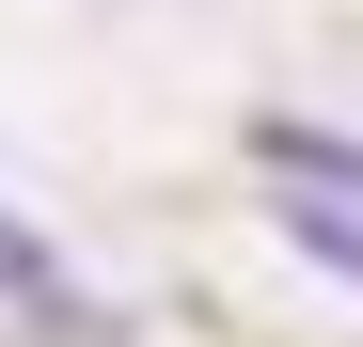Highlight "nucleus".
I'll list each match as a JSON object with an SVG mask.
<instances>
[{
  "label": "nucleus",
  "instance_id": "f257e3e1",
  "mask_svg": "<svg viewBox=\"0 0 363 347\" xmlns=\"http://www.w3.org/2000/svg\"><path fill=\"white\" fill-rule=\"evenodd\" d=\"M0 347H127V300L79 284L32 205H0Z\"/></svg>",
  "mask_w": 363,
  "mask_h": 347
},
{
  "label": "nucleus",
  "instance_id": "f03ea898",
  "mask_svg": "<svg viewBox=\"0 0 363 347\" xmlns=\"http://www.w3.org/2000/svg\"><path fill=\"white\" fill-rule=\"evenodd\" d=\"M253 174L269 190H316V205H363V127H332V110H253Z\"/></svg>",
  "mask_w": 363,
  "mask_h": 347
},
{
  "label": "nucleus",
  "instance_id": "7ed1b4c3",
  "mask_svg": "<svg viewBox=\"0 0 363 347\" xmlns=\"http://www.w3.org/2000/svg\"><path fill=\"white\" fill-rule=\"evenodd\" d=\"M269 237L316 268V284H347L363 300V205H316V190H269Z\"/></svg>",
  "mask_w": 363,
  "mask_h": 347
}]
</instances>
